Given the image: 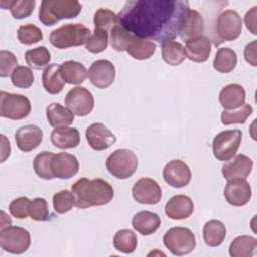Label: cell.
Wrapping results in <instances>:
<instances>
[{"mask_svg": "<svg viewBox=\"0 0 257 257\" xmlns=\"http://www.w3.org/2000/svg\"><path fill=\"white\" fill-rule=\"evenodd\" d=\"M189 9L184 0H128L117 23L137 37L163 43L180 34Z\"/></svg>", "mask_w": 257, "mask_h": 257, "instance_id": "6da1fadb", "label": "cell"}, {"mask_svg": "<svg viewBox=\"0 0 257 257\" xmlns=\"http://www.w3.org/2000/svg\"><path fill=\"white\" fill-rule=\"evenodd\" d=\"M75 207L86 209L93 206L108 204L114 195L112 186L102 180L81 178L71 186Z\"/></svg>", "mask_w": 257, "mask_h": 257, "instance_id": "7a4b0ae2", "label": "cell"}, {"mask_svg": "<svg viewBox=\"0 0 257 257\" xmlns=\"http://www.w3.org/2000/svg\"><path fill=\"white\" fill-rule=\"evenodd\" d=\"M81 4L72 0H43L38 18L46 26H52L61 19L76 17L81 11Z\"/></svg>", "mask_w": 257, "mask_h": 257, "instance_id": "3957f363", "label": "cell"}, {"mask_svg": "<svg viewBox=\"0 0 257 257\" xmlns=\"http://www.w3.org/2000/svg\"><path fill=\"white\" fill-rule=\"evenodd\" d=\"M90 36L91 31L85 25L81 23H66L51 31L49 41L54 47L65 49L86 43Z\"/></svg>", "mask_w": 257, "mask_h": 257, "instance_id": "277c9868", "label": "cell"}, {"mask_svg": "<svg viewBox=\"0 0 257 257\" xmlns=\"http://www.w3.org/2000/svg\"><path fill=\"white\" fill-rule=\"evenodd\" d=\"M105 166L110 175L119 180L132 177L138 168V158L128 149L113 151L106 159Z\"/></svg>", "mask_w": 257, "mask_h": 257, "instance_id": "5b68a950", "label": "cell"}, {"mask_svg": "<svg viewBox=\"0 0 257 257\" xmlns=\"http://www.w3.org/2000/svg\"><path fill=\"white\" fill-rule=\"evenodd\" d=\"M242 31V19L239 13L232 9L221 12L215 22L214 45L218 46L224 41L237 39Z\"/></svg>", "mask_w": 257, "mask_h": 257, "instance_id": "8992f818", "label": "cell"}, {"mask_svg": "<svg viewBox=\"0 0 257 257\" xmlns=\"http://www.w3.org/2000/svg\"><path fill=\"white\" fill-rule=\"evenodd\" d=\"M164 245L176 256H183L191 253L196 247L194 233L186 227H173L163 237Z\"/></svg>", "mask_w": 257, "mask_h": 257, "instance_id": "52a82bcc", "label": "cell"}, {"mask_svg": "<svg viewBox=\"0 0 257 257\" xmlns=\"http://www.w3.org/2000/svg\"><path fill=\"white\" fill-rule=\"evenodd\" d=\"M31 111L30 100L18 93L0 92V115L1 117L19 120L27 117Z\"/></svg>", "mask_w": 257, "mask_h": 257, "instance_id": "ba28073f", "label": "cell"}, {"mask_svg": "<svg viewBox=\"0 0 257 257\" xmlns=\"http://www.w3.org/2000/svg\"><path fill=\"white\" fill-rule=\"evenodd\" d=\"M242 136L240 130H227L217 134L212 144L214 157L219 161H228L233 158L241 145Z\"/></svg>", "mask_w": 257, "mask_h": 257, "instance_id": "9c48e42d", "label": "cell"}, {"mask_svg": "<svg viewBox=\"0 0 257 257\" xmlns=\"http://www.w3.org/2000/svg\"><path fill=\"white\" fill-rule=\"evenodd\" d=\"M31 244L30 233L24 228L9 226L0 230V246L11 254L26 252Z\"/></svg>", "mask_w": 257, "mask_h": 257, "instance_id": "30bf717a", "label": "cell"}, {"mask_svg": "<svg viewBox=\"0 0 257 257\" xmlns=\"http://www.w3.org/2000/svg\"><path fill=\"white\" fill-rule=\"evenodd\" d=\"M64 102L77 116L88 115L94 107L92 93L83 86H76L70 89L65 96Z\"/></svg>", "mask_w": 257, "mask_h": 257, "instance_id": "8fae6325", "label": "cell"}, {"mask_svg": "<svg viewBox=\"0 0 257 257\" xmlns=\"http://www.w3.org/2000/svg\"><path fill=\"white\" fill-rule=\"evenodd\" d=\"M134 199L140 204L156 205L161 201L162 189L160 185L151 178H141L132 189Z\"/></svg>", "mask_w": 257, "mask_h": 257, "instance_id": "7c38bea8", "label": "cell"}, {"mask_svg": "<svg viewBox=\"0 0 257 257\" xmlns=\"http://www.w3.org/2000/svg\"><path fill=\"white\" fill-rule=\"evenodd\" d=\"M88 78L95 87L107 88L114 81L115 67L107 59L95 60L88 69Z\"/></svg>", "mask_w": 257, "mask_h": 257, "instance_id": "4fadbf2b", "label": "cell"}, {"mask_svg": "<svg viewBox=\"0 0 257 257\" xmlns=\"http://www.w3.org/2000/svg\"><path fill=\"white\" fill-rule=\"evenodd\" d=\"M163 178L171 187L183 188L190 183L192 173L189 166L182 160H172L166 164Z\"/></svg>", "mask_w": 257, "mask_h": 257, "instance_id": "5bb4252c", "label": "cell"}, {"mask_svg": "<svg viewBox=\"0 0 257 257\" xmlns=\"http://www.w3.org/2000/svg\"><path fill=\"white\" fill-rule=\"evenodd\" d=\"M224 197L232 206H245L252 197L251 186L245 179L229 180L224 189Z\"/></svg>", "mask_w": 257, "mask_h": 257, "instance_id": "9a60e30c", "label": "cell"}, {"mask_svg": "<svg viewBox=\"0 0 257 257\" xmlns=\"http://www.w3.org/2000/svg\"><path fill=\"white\" fill-rule=\"evenodd\" d=\"M85 137L88 145L95 151L106 150L116 142L114 134L101 122L91 123L85 131Z\"/></svg>", "mask_w": 257, "mask_h": 257, "instance_id": "2e32d148", "label": "cell"}, {"mask_svg": "<svg viewBox=\"0 0 257 257\" xmlns=\"http://www.w3.org/2000/svg\"><path fill=\"white\" fill-rule=\"evenodd\" d=\"M51 170L54 178L67 180L75 176L79 170V163L74 155L68 153H58L53 156Z\"/></svg>", "mask_w": 257, "mask_h": 257, "instance_id": "e0dca14e", "label": "cell"}, {"mask_svg": "<svg viewBox=\"0 0 257 257\" xmlns=\"http://www.w3.org/2000/svg\"><path fill=\"white\" fill-rule=\"evenodd\" d=\"M252 168V159L244 154H238L222 166V174L227 181L233 179H246L251 174Z\"/></svg>", "mask_w": 257, "mask_h": 257, "instance_id": "ac0fdd59", "label": "cell"}, {"mask_svg": "<svg viewBox=\"0 0 257 257\" xmlns=\"http://www.w3.org/2000/svg\"><path fill=\"white\" fill-rule=\"evenodd\" d=\"M43 139L42 130L34 124H27L19 127L15 133L17 148L22 152H30L36 149Z\"/></svg>", "mask_w": 257, "mask_h": 257, "instance_id": "d6986e66", "label": "cell"}, {"mask_svg": "<svg viewBox=\"0 0 257 257\" xmlns=\"http://www.w3.org/2000/svg\"><path fill=\"white\" fill-rule=\"evenodd\" d=\"M194 212V203L186 195L173 196L165 206L166 215L173 220H184Z\"/></svg>", "mask_w": 257, "mask_h": 257, "instance_id": "ffe728a7", "label": "cell"}, {"mask_svg": "<svg viewBox=\"0 0 257 257\" xmlns=\"http://www.w3.org/2000/svg\"><path fill=\"white\" fill-rule=\"evenodd\" d=\"M246 91L238 83H231L223 87L219 93V101L224 110H232L245 103Z\"/></svg>", "mask_w": 257, "mask_h": 257, "instance_id": "44dd1931", "label": "cell"}, {"mask_svg": "<svg viewBox=\"0 0 257 257\" xmlns=\"http://www.w3.org/2000/svg\"><path fill=\"white\" fill-rule=\"evenodd\" d=\"M204 28L205 23L202 14L195 9H189L179 35L182 40L188 41L190 39L202 36Z\"/></svg>", "mask_w": 257, "mask_h": 257, "instance_id": "7402d4cb", "label": "cell"}, {"mask_svg": "<svg viewBox=\"0 0 257 257\" xmlns=\"http://www.w3.org/2000/svg\"><path fill=\"white\" fill-rule=\"evenodd\" d=\"M186 57L194 62H205L212 51L211 41L205 36H199L186 41Z\"/></svg>", "mask_w": 257, "mask_h": 257, "instance_id": "603a6c76", "label": "cell"}, {"mask_svg": "<svg viewBox=\"0 0 257 257\" xmlns=\"http://www.w3.org/2000/svg\"><path fill=\"white\" fill-rule=\"evenodd\" d=\"M50 140L52 145L58 149H72L79 145L80 134L75 127H57L52 131Z\"/></svg>", "mask_w": 257, "mask_h": 257, "instance_id": "cb8c5ba5", "label": "cell"}, {"mask_svg": "<svg viewBox=\"0 0 257 257\" xmlns=\"http://www.w3.org/2000/svg\"><path fill=\"white\" fill-rule=\"evenodd\" d=\"M161 225V218L158 214L150 211H141L132 219L133 228L141 235L148 236L155 233Z\"/></svg>", "mask_w": 257, "mask_h": 257, "instance_id": "d4e9b609", "label": "cell"}, {"mask_svg": "<svg viewBox=\"0 0 257 257\" xmlns=\"http://www.w3.org/2000/svg\"><path fill=\"white\" fill-rule=\"evenodd\" d=\"M46 117L49 124L55 128L70 125L74 120V113L59 103H51L46 107Z\"/></svg>", "mask_w": 257, "mask_h": 257, "instance_id": "484cf974", "label": "cell"}, {"mask_svg": "<svg viewBox=\"0 0 257 257\" xmlns=\"http://www.w3.org/2000/svg\"><path fill=\"white\" fill-rule=\"evenodd\" d=\"M60 74L65 81L69 84H80L88 75V71L85 66L74 60H68L59 65Z\"/></svg>", "mask_w": 257, "mask_h": 257, "instance_id": "4316f807", "label": "cell"}, {"mask_svg": "<svg viewBox=\"0 0 257 257\" xmlns=\"http://www.w3.org/2000/svg\"><path fill=\"white\" fill-rule=\"evenodd\" d=\"M42 84L45 91L50 94H57L63 89L65 81L60 74L58 64H50L44 69L42 72Z\"/></svg>", "mask_w": 257, "mask_h": 257, "instance_id": "83f0119b", "label": "cell"}, {"mask_svg": "<svg viewBox=\"0 0 257 257\" xmlns=\"http://www.w3.org/2000/svg\"><path fill=\"white\" fill-rule=\"evenodd\" d=\"M226 237V227L219 220H210L203 228V238L209 247L220 246Z\"/></svg>", "mask_w": 257, "mask_h": 257, "instance_id": "f1b7e54d", "label": "cell"}, {"mask_svg": "<svg viewBox=\"0 0 257 257\" xmlns=\"http://www.w3.org/2000/svg\"><path fill=\"white\" fill-rule=\"evenodd\" d=\"M257 247V240L252 236H238L230 244L229 254L232 257H251Z\"/></svg>", "mask_w": 257, "mask_h": 257, "instance_id": "f546056e", "label": "cell"}, {"mask_svg": "<svg viewBox=\"0 0 257 257\" xmlns=\"http://www.w3.org/2000/svg\"><path fill=\"white\" fill-rule=\"evenodd\" d=\"M162 58L172 66L180 65L186 58L184 46L175 40H169L162 43Z\"/></svg>", "mask_w": 257, "mask_h": 257, "instance_id": "4dcf8cb0", "label": "cell"}, {"mask_svg": "<svg viewBox=\"0 0 257 257\" xmlns=\"http://www.w3.org/2000/svg\"><path fill=\"white\" fill-rule=\"evenodd\" d=\"M237 65V54L229 47L218 49L213 61V67L220 73H229Z\"/></svg>", "mask_w": 257, "mask_h": 257, "instance_id": "1f68e13d", "label": "cell"}, {"mask_svg": "<svg viewBox=\"0 0 257 257\" xmlns=\"http://www.w3.org/2000/svg\"><path fill=\"white\" fill-rule=\"evenodd\" d=\"M156 48L157 46L153 41L135 36L126 51L133 58L144 60L151 58L155 53Z\"/></svg>", "mask_w": 257, "mask_h": 257, "instance_id": "d6a6232c", "label": "cell"}, {"mask_svg": "<svg viewBox=\"0 0 257 257\" xmlns=\"http://www.w3.org/2000/svg\"><path fill=\"white\" fill-rule=\"evenodd\" d=\"M0 6L2 9H10L12 16L15 19H23L33 12L35 7L34 0H16V1H6L1 0Z\"/></svg>", "mask_w": 257, "mask_h": 257, "instance_id": "836d02e7", "label": "cell"}, {"mask_svg": "<svg viewBox=\"0 0 257 257\" xmlns=\"http://www.w3.org/2000/svg\"><path fill=\"white\" fill-rule=\"evenodd\" d=\"M138 245L137 235L128 229H122L115 233L113 237L114 248L124 254L133 253Z\"/></svg>", "mask_w": 257, "mask_h": 257, "instance_id": "e575fe53", "label": "cell"}, {"mask_svg": "<svg viewBox=\"0 0 257 257\" xmlns=\"http://www.w3.org/2000/svg\"><path fill=\"white\" fill-rule=\"evenodd\" d=\"M50 60V51L45 46H38L25 52V61L33 69H42L48 66Z\"/></svg>", "mask_w": 257, "mask_h": 257, "instance_id": "d590c367", "label": "cell"}, {"mask_svg": "<svg viewBox=\"0 0 257 257\" xmlns=\"http://www.w3.org/2000/svg\"><path fill=\"white\" fill-rule=\"evenodd\" d=\"M54 154L52 152L43 151L37 154L33 160V169L36 175L44 180H51L54 178L51 170V161Z\"/></svg>", "mask_w": 257, "mask_h": 257, "instance_id": "8d00e7d4", "label": "cell"}, {"mask_svg": "<svg viewBox=\"0 0 257 257\" xmlns=\"http://www.w3.org/2000/svg\"><path fill=\"white\" fill-rule=\"evenodd\" d=\"M134 38L135 35L118 23L110 29V45L116 51H126Z\"/></svg>", "mask_w": 257, "mask_h": 257, "instance_id": "74e56055", "label": "cell"}, {"mask_svg": "<svg viewBox=\"0 0 257 257\" xmlns=\"http://www.w3.org/2000/svg\"><path fill=\"white\" fill-rule=\"evenodd\" d=\"M253 107L249 103H244L242 106L232 109L223 110L221 113V122L224 125H230L234 123H245L247 118L252 114Z\"/></svg>", "mask_w": 257, "mask_h": 257, "instance_id": "f35d334b", "label": "cell"}, {"mask_svg": "<svg viewBox=\"0 0 257 257\" xmlns=\"http://www.w3.org/2000/svg\"><path fill=\"white\" fill-rule=\"evenodd\" d=\"M17 38L20 43L25 45H32L43 38L42 31L34 24H25L19 26L17 30Z\"/></svg>", "mask_w": 257, "mask_h": 257, "instance_id": "ab89813d", "label": "cell"}, {"mask_svg": "<svg viewBox=\"0 0 257 257\" xmlns=\"http://www.w3.org/2000/svg\"><path fill=\"white\" fill-rule=\"evenodd\" d=\"M93 23L95 28L108 31L115 24H117V14H115L112 10L99 8L94 13Z\"/></svg>", "mask_w": 257, "mask_h": 257, "instance_id": "60d3db41", "label": "cell"}, {"mask_svg": "<svg viewBox=\"0 0 257 257\" xmlns=\"http://www.w3.org/2000/svg\"><path fill=\"white\" fill-rule=\"evenodd\" d=\"M108 45V34L107 31L102 29L94 28L93 33L89 37L85 44L87 51L91 53H100L107 48Z\"/></svg>", "mask_w": 257, "mask_h": 257, "instance_id": "b9f144b4", "label": "cell"}, {"mask_svg": "<svg viewBox=\"0 0 257 257\" xmlns=\"http://www.w3.org/2000/svg\"><path fill=\"white\" fill-rule=\"evenodd\" d=\"M11 81L18 88H29L34 82V75L29 67L20 65L12 72Z\"/></svg>", "mask_w": 257, "mask_h": 257, "instance_id": "7bdbcfd3", "label": "cell"}, {"mask_svg": "<svg viewBox=\"0 0 257 257\" xmlns=\"http://www.w3.org/2000/svg\"><path fill=\"white\" fill-rule=\"evenodd\" d=\"M52 201L54 211L58 214H65L75 206L73 195L68 190H62L55 193Z\"/></svg>", "mask_w": 257, "mask_h": 257, "instance_id": "ee69618b", "label": "cell"}, {"mask_svg": "<svg viewBox=\"0 0 257 257\" xmlns=\"http://www.w3.org/2000/svg\"><path fill=\"white\" fill-rule=\"evenodd\" d=\"M29 217L38 222H45L49 220V211L47 201L43 198H35L30 202Z\"/></svg>", "mask_w": 257, "mask_h": 257, "instance_id": "f6af8a7d", "label": "cell"}, {"mask_svg": "<svg viewBox=\"0 0 257 257\" xmlns=\"http://www.w3.org/2000/svg\"><path fill=\"white\" fill-rule=\"evenodd\" d=\"M31 200L27 197H19L13 200L9 205L10 214L16 219H25L29 216V206Z\"/></svg>", "mask_w": 257, "mask_h": 257, "instance_id": "bcb514c9", "label": "cell"}, {"mask_svg": "<svg viewBox=\"0 0 257 257\" xmlns=\"http://www.w3.org/2000/svg\"><path fill=\"white\" fill-rule=\"evenodd\" d=\"M17 67L16 56L7 50L0 51V76L7 77Z\"/></svg>", "mask_w": 257, "mask_h": 257, "instance_id": "7dc6e473", "label": "cell"}, {"mask_svg": "<svg viewBox=\"0 0 257 257\" xmlns=\"http://www.w3.org/2000/svg\"><path fill=\"white\" fill-rule=\"evenodd\" d=\"M244 56L246 61L251 64L252 66L257 65L256 61V40L248 43L244 49Z\"/></svg>", "mask_w": 257, "mask_h": 257, "instance_id": "c3c4849f", "label": "cell"}, {"mask_svg": "<svg viewBox=\"0 0 257 257\" xmlns=\"http://www.w3.org/2000/svg\"><path fill=\"white\" fill-rule=\"evenodd\" d=\"M256 10H257V7L254 6L252 7L249 11L246 12L245 14V24H246V27L253 33V34H256Z\"/></svg>", "mask_w": 257, "mask_h": 257, "instance_id": "681fc988", "label": "cell"}, {"mask_svg": "<svg viewBox=\"0 0 257 257\" xmlns=\"http://www.w3.org/2000/svg\"><path fill=\"white\" fill-rule=\"evenodd\" d=\"M10 152L11 148L8 139L4 135H1V163L5 162V160L10 156Z\"/></svg>", "mask_w": 257, "mask_h": 257, "instance_id": "f907efd6", "label": "cell"}, {"mask_svg": "<svg viewBox=\"0 0 257 257\" xmlns=\"http://www.w3.org/2000/svg\"><path fill=\"white\" fill-rule=\"evenodd\" d=\"M11 219L6 215L4 211H1V220H0V230L11 226Z\"/></svg>", "mask_w": 257, "mask_h": 257, "instance_id": "816d5d0a", "label": "cell"}]
</instances>
